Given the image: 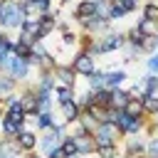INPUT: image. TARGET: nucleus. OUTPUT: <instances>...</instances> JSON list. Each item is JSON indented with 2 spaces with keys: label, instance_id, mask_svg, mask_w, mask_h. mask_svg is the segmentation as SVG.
Masks as SVG:
<instances>
[{
  "label": "nucleus",
  "instance_id": "nucleus-11",
  "mask_svg": "<svg viewBox=\"0 0 158 158\" xmlns=\"http://www.w3.org/2000/svg\"><path fill=\"white\" fill-rule=\"evenodd\" d=\"M79 25H81L89 35H94V32H106V30H109V20H104V17H99V15L86 17V20H81Z\"/></svg>",
  "mask_w": 158,
  "mask_h": 158
},
{
  "label": "nucleus",
  "instance_id": "nucleus-14",
  "mask_svg": "<svg viewBox=\"0 0 158 158\" xmlns=\"http://www.w3.org/2000/svg\"><path fill=\"white\" fill-rule=\"evenodd\" d=\"M74 141H77V151H79L81 156H91V153L96 151V141H94V136H91V133L74 136Z\"/></svg>",
  "mask_w": 158,
  "mask_h": 158
},
{
  "label": "nucleus",
  "instance_id": "nucleus-37",
  "mask_svg": "<svg viewBox=\"0 0 158 158\" xmlns=\"http://www.w3.org/2000/svg\"><path fill=\"white\" fill-rule=\"evenodd\" d=\"M116 2L123 7V12H126V15H128V12H133V10L138 7V0H116Z\"/></svg>",
  "mask_w": 158,
  "mask_h": 158
},
{
  "label": "nucleus",
  "instance_id": "nucleus-36",
  "mask_svg": "<svg viewBox=\"0 0 158 158\" xmlns=\"http://www.w3.org/2000/svg\"><path fill=\"white\" fill-rule=\"evenodd\" d=\"M146 153H148V158H158V136H151L146 141Z\"/></svg>",
  "mask_w": 158,
  "mask_h": 158
},
{
  "label": "nucleus",
  "instance_id": "nucleus-30",
  "mask_svg": "<svg viewBox=\"0 0 158 158\" xmlns=\"http://www.w3.org/2000/svg\"><path fill=\"white\" fill-rule=\"evenodd\" d=\"M52 111V91H37V114Z\"/></svg>",
  "mask_w": 158,
  "mask_h": 158
},
{
  "label": "nucleus",
  "instance_id": "nucleus-13",
  "mask_svg": "<svg viewBox=\"0 0 158 158\" xmlns=\"http://www.w3.org/2000/svg\"><path fill=\"white\" fill-rule=\"evenodd\" d=\"M15 141H17V146L22 148V153H30V151H35L37 148V136L32 133V131H20L17 136H15Z\"/></svg>",
  "mask_w": 158,
  "mask_h": 158
},
{
  "label": "nucleus",
  "instance_id": "nucleus-40",
  "mask_svg": "<svg viewBox=\"0 0 158 158\" xmlns=\"http://www.w3.org/2000/svg\"><path fill=\"white\" fill-rule=\"evenodd\" d=\"M47 158H64V153H62V148H54V151L47 153Z\"/></svg>",
  "mask_w": 158,
  "mask_h": 158
},
{
  "label": "nucleus",
  "instance_id": "nucleus-27",
  "mask_svg": "<svg viewBox=\"0 0 158 158\" xmlns=\"http://www.w3.org/2000/svg\"><path fill=\"white\" fill-rule=\"evenodd\" d=\"M128 91H123V89H111V106H116V109H123L126 104H128Z\"/></svg>",
  "mask_w": 158,
  "mask_h": 158
},
{
  "label": "nucleus",
  "instance_id": "nucleus-10",
  "mask_svg": "<svg viewBox=\"0 0 158 158\" xmlns=\"http://www.w3.org/2000/svg\"><path fill=\"white\" fill-rule=\"evenodd\" d=\"M54 77H57V84H64V86H74V84H77V72H74L72 67L57 64V67H54Z\"/></svg>",
  "mask_w": 158,
  "mask_h": 158
},
{
  "label": "nucleus",
  "instance_id": "nucleus-33",
  "mask_svg": "<svg viewBox=\"0 0 158 158\" xmlns=\"http://www.w3.org/2000/svg\"><path fill=\"white\" fill-rule=\"evenodd\" d=\"M143 17L158 22V2H156V0H148V2L143 5Z\"/></svg>",
  "mask_w": 158,
  "mask_h": 158
},
{
  "label": "nucleus",
  "instance_id": "nucleus-9",
  "mask_svg": "<svg viewBox=\"0 0 158 158\" xmlns=\"http://www.w3.org/2000/svg\"><path fill=\"white\" fill-rule=\"evenodd\" d=\"M146 153V141L143 138H138V133H133L131 138H126V158H138V156H143Z\"/></svg>",
  "mask_w": 158,
  "mask_h": 158
},
{
  "label": "nucleus",
  "instance_id": "nucleus-16",
  "mask_svg": "<svg viewBox=\"0 0 158 158\" xmlns=\"http://www.w3.org/2000/svg\"><path fill=\"white\" fill-rule=\"evenodd\" d=\"M54 101L62 106V104H67V101H74V86H64V84H57L54 89Z\"/></svg>",
  "mask_w": 158,
  "mask_h": 158
},
{
  "label": "nucleus",
  "instance_id": "nucleus-46",
  "mask_svg": "<svg viewBox=\"0 0 158 158\" xmlns=\"http://www.w3.org/2000/svg\"><path fill=\"white\" fill-rule=\"evenodd\" d=\"M0 121H2V111H0Z\"/></svg>",
  "mask_w": 158,
  "mask_h": 158
},
{
  "label": "nucleus",
  "instance_id": "nucleus-32",
  "mask_svg": "<svg viewBox=\"0 0 158 158\" xmlns=\"http://www.w3.org/2000/svg\"><path fill=\"white\" fill-rule=\"evenodd\" d=\"M5 118L12 121V123H25L27 114H25V109H10V111H5Z\"/></svg>",
  "mask_w": 158,
  "mask_h": 158
},
{
  "label": "nucleus",
  "instance_id": "nucleus-7",
  "mask_svg": "<svg viewBox=\"0 0 158 158\" xmlns=\"http://www.w3.org/2000/svg\"><path fill=\"white\" fill-rule=\"evenodd\" d=\"M96 7H99V0H79L77 7H74L77 22H81V20H86V17H94V15H96Z\"/></svg>",
  "mask_w": 158,
  "mask_h": 158
},
{
  "label": "nucleus",
  "instance_id": "nucleus-12",
  "mask_svg": "<svg viewBox=\"0 0 158 158\" xmlns=\"http://www.w3.org/2000/svg\"><path fill=\"white\" fill-rule=\"evenodd\" d=\"M54 86H57L54 69H40V77H37V91H52Z\"/></svg>",
  "mask_w": 158,
  "mask_h": 158
},
{
  "label": "nucleus",
  "instance_id": "nucleus-15",
  "mask_svg": "<svg viewBox=\"0 0 158 158\" xmlns=\"http://www.w3.org/2000/svg\"><path fill=\"white\" fill-rule=\"evenodd\" d=\"M20 153H22V148L17 146L15 138L0 141V158H20Z\"/></svg>",
  "mask_w": 158,
  "mask_h": 158
},
{
  "label": "nucleus",
  "instance_id": "nucleus-18",
  "mask_svg": "<svg viewBox=\"0 0 158 158\" xmlns=\"http://www.w3.org/2000/svg\"><path fill=\"white\" fill-rule=\"evenodd\" d=\"M91 104H96V106H101V109L111 106V89H109V86H104V89L91 91Z\"/></svg>",
  "mask_w": 158,
  "mask_h": 158
},
{
  "label": "nucleus",
  "instance_id": "nucleus-39",
  "mask_svg": "<svg viewBox=\"0 0 158 158\" xmlns=\"http://www.w3.org/2000/svg\"><path fill=\"white\" fill-rule=\"evenodd\" d=\"M74 42H77V35H74V32H69V30H67V32H64V44H67V47H72V44H74Z\"/></svg>",
  "mask_w": 158,
  "mask_h": 158
},
{
  "label": "nucleus",
  "instance_id": "nucleus-35",
  "mask_svg": "<svg viewBox=\"0 0 158 158\" xmlns=\"http://www.w3.org/2000/svg\"><path fill=\"white\" fill-rule=\"evenodd\" d=\"M2 99H5V111H10V109H22V101H20L17 94H7V96H2Z\"/></svg>",
  "mask_w": 158,
  "mask_h": 158
},
{
  "label": "nucleus",
  "instance_id": "nucleus-26",
  "mask_svg": "<svg viewBox=\"0 0 158 158\" xmlns=\"http://www.w3.org/2000/svg\"><path fill=\"white\" fill-rule=\"evenodd\" d=\"M106 86V72H91L89 74V89L91 91H96V89H104Z\"/></svg>",
  "mask_w": 158,
  "mask_h": 158
},
{
  "label": "nucleus",
  "instance_id": "nucleus-8",
  "mask_svg": "<svg viewBox=\"0 0 158 158\" xmlns=\"http://www.w3.org/2000/svg\"><path fill=\"white\" fill-rule=\"evenodd\" d=\"M57 15H52V12H44V15H40V30H37V40H44L49 32H54L57 30Z\"/></svg>",
  "mask_w": 158,
  "mask_h": 158
},
{
  "label": "nucleus",
  "instance_id": "nucleus-25",
  "mask_svg": "<svg viewBox=\"0 0 158 158\" xmlns=\"http://www.w3.org/2000/svg\"><path fill=\"white\" fill-rule=\"evenodd\" d=\"M141 89H143V96L146 94H158V74H148L141 79Z\"/></svg>",
  "mask_w": 158,
  "mask_h": 158
},
{
  "label": "nucleus",
  "instance_id": "nucleus-5",
  "mask_svg": "<svg viewBox=\"0 0 158 158\" xmlns=\"http://www.w3.org/2000/svg\"><path fill=\"white\" fill-rule=\"evenodd\" d=\"M30 69H32V67H30L27 57H17V54H12L7 72H10V77H12L15 81H22V79H27V77H30Z\"/></svg>",
  "mask_w": 158,
  "mask_h": 158
},
{
  "label": "nucleus",
  "instance_id": "nucleus-19",
  "mask_svg": "<svg viewBox=\"0 0 158 158\" xmlns=\"http://www.w3.org/2000/svg\"><path fill=\"white\" fill-rule=\"evenodd\" d=\"M59 109H62V116H64V123H74V121L79 118V114H81V109L77 106V101H67V104H62Z\"/></svg>",
  "mask_w": 158,
  "mask_h": 158
},
{
  "label": "nucleus",
  "instance_id": "nucleus-4",
  "mask_svg": "<svg viewBox=\"0 0 158 158\" xmlns=\"http://www.w3.org/2000/svg\"><path fill=\"white\" fill-rule=\"evenodd\" d=\"M96 42H99V54H109V52H116V49H123L126 47V35L111 32V35L99 37Z\"/></svg>",
  "mask_w": 158,
  "mask_h": 158
},
{
  "label": "nucleus",
  "instance_id": "nucleus-38",
  "mask_svg": "<svg viewBox=\"0 0 158 158\" xmlns=\"http://www.w3.org/2000/svg\"><path fill=\"white\" fill-rule=\"evenodd\" d=\"M146 67H148V72H151V74H158V49L151 54V59L146 62Z\"/></svg>",
  "mask_w": 158,
  "mask_h": 158
},
{
  "label": "nucleus",
  "instance_id": "nucleus-24",
  "mask_svg": "<svg viewBox=\"0 0 158 158\" xmlns=\"http://www.w3.org/2000/svg\"><path fill=\"white\" fill-rule=\"evenodd\" d=\"M59 148H62V153H64V158H72V156H77V153H79V151H77V141H74V136H72V133L62 138V143H59Z\"/></svg>",
  "mask_w": 158,
  "mask_h": 158
},
{
  "label": "nucleus",
  "instance_id": "nucleus-43",
  "mask_svg": "<svg viewBox=\"0 0 158 158\" xmlns=\"http://www.w3.org/2000/svg\"><path fill=\"white\" fill-rule=\"evenodd\" d=\"M2 5H5V0H0V10H2Z\"/></svg>",
  "mask_w": 158,
  "mask_h": 158
},
{
  "label": "nucleus",
  "instance_id": "nucleus-6",
  "mask_svg": "<svg viewBox=\"0 0 158 158\" xmlns=\"http://www.w3.org/2000/svg\"><path fill=\"white\" fill-rule=\"evenodd\" d=\"M20 101H22V109L27 116H35L37 114V86H27L22 94H20Z\"/></svg>",
  "mask_w": 158,
  "mask_h": 158
},
{
  "label": "nucleus",
  "instance_id": "nucleus-1",
  "mask_svg": "<svg viewBox=\"0 0 158 158\" xmlns=\"http://www.w3.org/2000/svg\"><path fill=\"white\" fill-rule=\"evenodd\" d=\"M25 12H22V5L20 0H5L2 10H0V27L2 30H20L22 22H25Z\"/></svg>",
  "mask_w": 158,
  "mask_h": 158
},
{
  "label": "nucleus",
  "instance_id": "nucleus-34",
  "mask_svg": "<svg viewBox=\"0 0 158 158\" xmlns=\"http://www.w3.org/2000/svg\"><path fill=\"white\" fill-rule=\"evenodd\" d=\"M15 84H17V81H15V79H12L10 74H7V77H0V94H2V96H7V94H12V89H15Z\"/></svg>",
  "mask_w": 158,
  "mask_h": 158
},
{
  "label": "nucleus",
  "instance_id": "nucleus-47",
  "mask_svg": "<svg viewBox=\"0 0 158 158\" xmlns=\"http://www.w3.org/2000/svg\"><path fill=\"white\" fill-rule=\"evenodd\" d=\"M0 104H2V94H0Z\"/></svg>",
  "mask_w": 158,
  "mask_h": 158
},
{
  "label": "nucleus",
  "instance_id": "nucleus-45",
  "mask_svg": "<svg viewBox=\"0 0 158 158\" xmlns=\"http://www.w3.org/2000/svg\"><path fill=\"white\" fill-rule=\"evenodd\" d=\"M62 2H72V0H62Z\"/></svg>",
  "mask_w": 158,
  "mask_h": 158
},
{
  "label": "nucleus",
  "instance_id": "nucleus-3",
  "mask_svg": "<svg viewBox=\"0 0 158 158\" xmlns=\"http://www.w3.org/2000/svg\"><path fill=\"white\" fill-rule=\"evenodd\" d=\"M77 74H81V77H89L94 69H96V59L89 54V52H84V49H79L77 54H74V59H72V64H69Z\"/></svg>",
  "mask_w": 158,
  "mask_h": 158
},
{
  "label": "nucleus",
  "instance_id": "nucleus-28",
  "mask_svg": "<svg viewBox=\"0 0 158 158\" xmlns=\"http://www.w3.org/2000/svg\"><path fill=\"white\" fill-rule=\"evenodd\" d=\"M123 114H128V116H133V118L146 116V114H143V106H141V99H128V104L123 106Z\"/></svg>",
  "mask_w": 158,
  "mask_h": 158
},
{
  "label": "nucleus",
  "instance_id": "nucleus-29",
  "mask_svg": "<svg viewBox=\"0 0 158 158\" xmlns=\"http://www.w3.org/2000/svg\"><path fill=\"white\" fill-rule=\"evenodd\" d=\"M94 156H96V158H118V146H116V143H109V146H96Z\"/></svg>",
  "mask_w": 158,
  "mask_h": 158
},
{
  "label": "nucleus",
  "instance_id": "nucleus-20",
  "mask_svg": "<svg viewBox=\"0 0 158 158\" xmlns=\"http://www.w3.org/2000/svg\"><path fill=\"white\" fill-rule=\"evenodd\" d=\"M136 30H138L143 37H156V35H158V22H156V20H146V17H141L138 25H136Z\"/></svg>",
  "mask_w": 158,
  "mask_h": 158
},
{
  "label": "nucleus",
  "instance_id": "nucleus-23",
  "mask_svg": "<svg viewBox=\"0 0 158 158\" xmlns=\"http://www.w3.org/2000/svg\"><path fill=\"white\" fill-rule=\"evenodd\" d=\"M141 106H143V114L146 116H153L158 111V94H146L141 96Z\"/></svg>",
  "mask_w": 158,
  "mask_h": 158
},
{
  "label": "nucleus",
  "instance_id": "nucleus-41",
  "mask_svg": "<svg viewBox=\"0 0 158 158\" xmlns=\"http://www.w3.org/2000/svg\"><path fill=\"white\" fill-rule=\"evenodd\" d=\"M72 158H84V156H81V153H77V156H72Z\"/></svg>",
  "mask_w": 158,
  "mask_h": 158
},
{
  "label": "nucleus",
  "instance_id": "nucleus-22",
  "mask_svg": "<svg viewBox=\"0 0 158 158\" xmlns=\"http://www.w3.org/2000/svg\"><path fill=\"white\" fill-rule=\"evenodd\" d=\"M35 126H37L40 131L52 128V126H54V116H52V111H40V114H35Z\"/></svg>",
  "mask_w": 158,
  "mask_h": 158
},
{
  "label": "nucleus",
  "instance_id": "nucleus-44",
  "mask_svg": "<svg viewBox=\"0 0 158 158\" xmlns=\"http://www.w3.org/2000/svg\"><path fill=\"white\" fill-rule=\"evenodd\" d=\"M30 158H42V156H30Z\"/></svg>",
  "mask_w": 158,
  "mask_h": 158
},
{
  "label": "nucleus",
  "instance_id": "nucleus-21",
  "mask_svg": "<svg viewBox=\"0 0 158 158\" xmlns=\"http://www.w3.org/2000/svg\"><path fill=\"white\" fill-rule=\"evenodd\" d=\"M0 128H2V133H5V138H15L20 131H25V123H12V121H7L5 118V114H2V121H0Z\"/></svg>",
  "mask_w": 158,
  "mask_h": 158
},
{
  "label": "nucleus",
  "instance_id": "nucleus-2",
  "mask_svg": "<svg viewBox=\"0 0 158 158\" xmlns=\"http://www.w3.org/2000/svg\"><path fill=\"white\" fill-rule=\"evenodd\" d=\"M91 136H94L96 146H109V143H116V138H121L123 133H121V128H118L116 123H111V121H101Z\"/></svg>",
  "mask_w": 158,
  "mask_h": 158
},
{
  "label": "nucleus",
  "instance_id": "nucleus-31",
  "mask_svg": "<svg viewBox=\"0 0 158 158\" xmlns=\"http://www.w3.org/2000/svg\"><path fill=\"white\" fill-rule=\"evenodd\" d=\"M143 40H146V37H143V35H141L136 27H131V30L126 32V44H128V47H136V49H141Z\"/></svg>",
  "mask_w": 158,
  "mask_h": 158
},
{
  "label": "nucleus",
  "instance_id": "nucleus-17",
  "mask_svg": "<svg viewBox=\"0 0 158 158\" xmlns=\"http://www.w3.org/2000/svg\"><path fill=\"white\" fill-rule=\"evenodd\" d=\"M126 79H128L126 69H114V72H106V86H109V89H118Z\"/></svg>",
  "mask_w": 158,
  "mask_h": 158
},
{
  "label": "nucleus",
  "instance_id": "nucleus-42",
  "mask_svg": "<svg viewBox=\"0 0 158 158\" xmlns=\"http://www.w3.org/2000/svg\"><path fill=\"white\" fill-rule=\"evenodd\" d=\"M156 49H158V35H156Z\"/></svg>",
  "mask_w": 158,
  "mask_h": 158
}]
</instances>
